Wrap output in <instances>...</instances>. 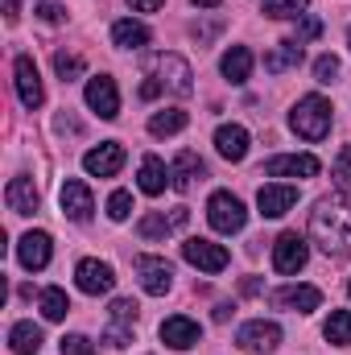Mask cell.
Wrapping results in <instances>:
<instances>
[{
  "mask_svg": "<svg viewBox=\"0 0 351 355\" xmlns=\"http://www.w3.org/2000/svg\"><path fill=\"white\" fill-rule=\"evenodd\" d=\"M310 240L335 257V261H351V198L348 194H327L314 202L310 211Z\"/></svg>",
  "mask_w": 351,
  "mask_h": 355,
  "instance_id": "1",
  "label": "cell"
},
{
  "mask_svg": "<svg viewBox=\"0 0 351 355\" xmlns=\"http://www.w3.org/2000/svg\"><path fill=\"white\" fill-rule=\"evenodd\" d=\"M335 107L323 99V95H302L298 103H293V112H289V128L302 137V141H323L327 132H331V116Z\"/></svg>",
  "mask_w": 351,
  "mask_h": 355,
  "instance_id": "2",
  "label": "cell"
},
{
  "mask_svg": "<svg viewBox=\"0 0 351 355\" xmlns=\"http://www.w3.org/2000/svg\"><path fill=\"white\" fill-rule=\"evenodd\" d=\"M207 223H211L219 236H236V232H244L248 211H244V202H240L232 190H215V194L207 198Z\"/></svg>",
  "mask_w": 351,
  "mask_h": 355,
  "instance_id": "3",
  "label": "cell"
},
{
  "mask_svg": "<svg viewBox=\"0 0 351 355\" xmlns=\"http://www.w3.org/2000/svg\"><path fill=\"white\" fill-rule=\"evenodd\" d=\"M306 261H310V244H306V236H298V232H281L277 244H273V268L285 272V277H293V272L306 268Z\"/></svg>",
  "mask_w": 351,
  "mask_h": 355,
  "instance_id": "4",
  "label": "cell"
},
{
  "mask_svg": "<svg viewBox=\"0 0 351 355\" xmlns=\"http://www.w3.org/2000/svg\"><path fill=\"white\" fill-rule=\"evenodd\" d=\"M83 95H87V107L99 120H116L120 116V91H116V79L112 75H91Z\"/></svg>",
  "mask_w": 351,
  "mask_h": 355,
  "instance_id": "5",
  "label": "cell"
},
{
  "mask_svg": "<svg viewBox=\"0 0 351 355\" xmlns=\"http://www.w3.org/2000/svg\"><path fill=\"white\" fill-rule=\"evenodd\" d=\"M153 71H157V83H162V91H174V95H190V62L182 58V54H157L153 58Z\"/></svg>",
  "mask_w": 351,
  "mask_h": 355,
  "instance_id": "6",
  "label": "cell"
},
{
  "mask_svg": "<svg viewBox=\"0 0 351 355\" xmlns=\"http://www.w3.org/2000/svg\"><path fill=\"white\" fill-rule=\"evenodd\" d=\"M236 343L244 347V352H277L281 347V327L277 322H268V318H252V322H244L240 327V335H236Z\"/></svg>",
  "mask_w": 351,
  "mask_h": 355,
  "instance_id": "7",
  "label": "cell"
},
{
  "mask_svg": "<svg viewBox=\"0 0 351 355\" xmlns=\"http://www.w3.org/2000/svg\"><path fill=\"white\" fill-rule=\"evenodd\" d=\"M182 257H186V265H194L198 272H223L228 268V248L211 244V240H198V236L182 244Z\"/></svg>",
  "mask_w": 351,
  "mask_h": 355,
  "instance_id": "8",
  "label": "cell"
},
{
  "mask_svg": "<svg viewBox=\"0 0 351 355\" xmlns=\"http://www.w3.org/2000/svg\"><path fill=\"white\" fill-rule=\"evenodd\" d=\"M137 281H141L145 293L162 297V293H170V285H174V268H170L166 257H137Z\"/></svg>",
  "mask_w": 351,
  "mask_h": 355,
  "instance_id": "9",
  "label": "cell"
},
{
  "mask_svg": "<svg viewBox=\"0 0 351 355\" xmlns=\"http://www.w3.org/2000/svg\"><path fill=\"white\" fill-rule=\"evenodd\" d=\"M120 166H124V145L120 141H103V145H95V149L83 153V170L91 178H116Z\"/></svg>",
  "mask_w": 351,
  "mask_h": 355,
  "instance_id": "10",
  "label": "cell"
},
{
  "mask_svg": "<svg viewBox=\"0 0 351 355\" xmlns=\"http://www.w3.org/2000/svg\"><path fill=\"white\" fill-rule=\"evenodd\" d=\"M75 285H79L87 297H99V293H108V289L116 285V272H112L108 261L87 257V261H79V265H75Z\"/></svg>",
  "mask_w": 351,
  "mask_h": 355,
  "instance_id": "11",
  "label": "cell"
},
{
  "mask_svg": "<svg viewBox=\"0 0 351 355\" xmlns=\"http://www.w3.org/2000/svg\"><path fill=\"white\" fill-rule=\"evenodd\" d=\"M58 202H62V215L75 219V223H87L91 211H95V198H91L87 182H79V178H67V182H62Z\"/></svg>",
  "mask_w": 351,
  "mask_h": 355,
  "instance_id": "12",
  "label": "cell"
},
{
  "mask_svg": "<svg viewBox=\"0 0 351 355\" xmlns=\"http://www.w3.org/2000/svg\"><path fill=\"white\" fill-rule=\"evenodd\" d=\"M12 75H17V99H21L25 107H42L46 91H42V75H37V62H33L29 54H21V58L12 62Z\"/></svg>",
  "mask_w": 351,
  "mask_h": 355,
  "instance_id": "13",
  "label": "cell"
},
{
  "mask_svg": "<svg viewBox=\"0 0 351 355\" xmlns=\"http://www.w3.org/2000/svg\"><path fill=\"white\" fill-rule=\"evenodd\" d=\"M50 257H54V240H50L46 232H25V236L17 240V261L29 268V272L46 268L50 265Z\"/></svg>",
  "mask_w": 351,
  "mask_h": 355,
  "instance_id": "14",
  "label": "cell"
},
{
  "mask_svg": "<svg viewBox=\"0 0 351 355\" xmlns=\"http://www.w3.org/2000/svg\"><path fill=\"white\" fill-rule=\"evenodd\" d=\"M268 178H314L318 174V157L314 153H277L264 162Z\"/></svg>",
  "mask_w": 351,
  "mask_h": 355,
  "instance_id": "15",
  "label": "cell"
},
{
  "mask_svg": "<svg viewBox=\"0 0 351 355\" xmlns=\"http://www.w3.org/2000/svg\"><path fill=\"white\" fill-rule=\"evenodd\" d=\"M293 202H298V186H289V182H268L257 194V207L264 219H281L285 211H293Z\"/></svg>",
  "mask_w": 351,
  "mask_h": 355,
  "instance_id": "16",
  "label": "cell"
},
{
  "mask_svg": "<svg viewBox=\"0 0 351 355\" xmlns=\"http://www.w3.org/2000/svg\"><path fill=\"white\" fill-rule=\"evenodd\" d=\"M248 145H252V137H248L244 124H219L215 128V153L223 162H244L248 157Z\"/></svg>",
  "mask_w": 351,
  "mask_h": 355,
  "instance_id": "17",
  "label": "cell"
},
{
  "mask_svg": "<svg viewBox=\"0 0 351 355\" xmlns=\"http://www.w3.org/2000/svg\"><path fill=\"white\" fill-rule=\"evenodd\" d=\"M198 339H203V331H198V322L186 318V314H174V318L162 322V343L174 347V352H190Z\"/></svg>",
  "mask_w": 351,
  "mask_h": 355,
  "instance_id": "18",
  "label": "cell"
},
{
  "mask_svg": "<svg viewBox=\"0 0 351 355\" xmlns=\"http://www.w3.org/2000/svg\"><path fill=\"white\" fill-rule=\"evenodd\" d=\"M273 306H281V310H298V314H310V310L323 306V293H318L314 285H285V289L273 293Z\"/></svg>",
  "mask_w": 351,
  "mask_h": 355,
  "instance_id": "19",
  "label": "cell"
},
{
  "mask_svg": "<svg viewBox=\"0 0 351 355\" xmlns=\"http://www.w3.org/2000/svg\"><path fill=\"white\" fill-rule=\"evenodd\" d=\"M137 186H141V194H149V198L166 194V186H170V166H166L157 153H145V157H141V174H137Z\"/></svg>",
  "mask_w": 351,
  "mask_h": 355,
  "instance_id": "20",
  "label": "cell"
},
{
  "mask_svg": "<svg viewBox=\"0 0 351 355\" xmlns=\"http://www.w3.org/2000/svg\"><path fill=\"white\" fill-rule=\"evenodd\" d=\"M207 178V166H203V157L194 153V149H182L174 157V166H170V186L174 190H190L194 182H203Z\"/></svg>",
  "mask_w": 351,
  "mask_h": 355,
  "instance_id": "21",
  "label": "cell"
},
{
  "mask_svg": "<svg viewBox=\"0 0 351 355\" xmlns=\"http://www.w3.org/2000/svg\"><path fill=\"white\" fill-rule=\"evenodd\" d=\"M4 198H8V211L12 215H33L37 211V186H33V178H12L8 182V190H4Z\"/></svg>",
  "mask_w": 351,
  "mask_h": 355,
  "instance_id": "22",
  "label": "cell"
},
{
  "mask_svg": "<svg viewBox=\"0 0 351 355\" xmlns=\"http://www.w3.org/2000/svg\"><path fill=\"white\" fill-rule=\"evenodd\" d=\"M182 223H186V207H178L170 219H166V211H153V215H145V219L137 223V232H141L145 240H166V236H170L174 227H182Z\"/></svg>",
  "mask_w": 351,
  "mask_h": 355,
  "instance_id": "23",
  "label": "cell"
},
{
  "mask_svg": "<svg viewBox=\"0 0 351 355\" xmlns=\"http://www.w3.org/2000/svg\"><path fill=\"white\" fill-rule=\"evenodd\" d=\"M219 71H223L228 83H248V75H252V50L248 46H232L219 58Z\"/></svg>",
  "mask_w": 351,
  "mask_h": 355,
  "instance_id": "24",
  "label": "cell"
},
{
  "mask_svg": "<svg viewBox=\"0 0 351 355\" xmlns=\"http://www.w3.org/2000/svg\"><path fill=\"white\" fill-rule=\"evenodd\" d=\"M112 42H116L120 50H145V46H149V29H145L141 21H132V17H124V21L112 25Z\"/></svg>",
  "mask_w": 351,
  "mask_h": 355,
  "instance_id": "25",
  "label": "cell"
},
{
  "mask_svg": "<svg viewBox=\"0 0 351 355\" xmlns=\"http://www.w3.org/2000/svg\"><path fill=\"white\" fill-rule=\"evenodd\" d=\"M298 62H302V42H293V37H285L273 54H264V71H268V75L298 71Z\"/></svg>",
  "mask_w": 351,
  "mask_h": 355,
  "instance_id": "26",
  "label": "cell"
},
{
  "mask_svg": "<svg viewBox=\"0 0 351 355\" xmlns=\"http://www.w3.org/2000/svg\"><path fill=\"white\" fill-rule=\"evenodd\" d=\"M8 343H12V355H37L42 352V327L17 322V327L8 331Z\"/></svg>",
  "mask_w": 351,
  "mask_h": 355,
  "instance_id": "27",
  "label": "cell"
},
{
  "mask_svg": "<svg viewBox=\"0 0 351 355\" xmlns=\"http://www.w3.org/2000/svg\"><path fill=\"white\" fill-rule=\"evenodd\" d=\"M186 128V112L182 107H162L149 116V137H178Z\"/></svg>",
  "mask_w": 351,
  "mask_h": 355,
  "instance_id": "28",
  "label": "cell"
},
{
  "mask_svg": "<svg viewBox=\"0 0 351 355\" xmlns=\"http://www.w3.org/2000/svg\"><path fill=\"white\" fill-rule=\"evenodd\" d=\"M37 306H42V318L46 322H62L67 314H71V302H67V293L62 289H42V297H37Z\"/></svg>",
  "mask_w": 351,
  "mask_h": 355,
  "instance_id": "29",
  "label": "cell"
},
{
  "mask_svg": "<svg viewBox=\"0 0 351 355\" xmlns=\"http://www.w3.org/2000/svg\"><path fill=\"white\" fill-rule=\"evenodd\" d=\"M323 335H327V343H335V347H351V310H331Z\"/></svg>",
  "mask_w": 351,
  "mask_h": 355,
  "instance_id": "30",
  "label": "cell"
},
{
  "mask_svg": "<svg viewBox=\"0 0 351 355\" xmlns=\"http://www.w3.org/2000/svg\"><path fill=\"white\" fill-rule=\"evenodd\" d=\"M306 4L310 0H264V17H273V21H285V17H306Z\"/></svg>",
  "mask_w": 351,
  "mask_h": 355,
  "instance_id": "31",
  "label": "cell"
},
{
  "mask_svg": "<svg viewBox=\"0 0 351 355\" xmlns=\"http://www.w3.org/2000/svg\"><path fill=\"white\" fill-rule=\"evenodd\" d=\"M331 178H335L339 194H348V198H351V145L339 149V157H335V166H331Z\"/></svg>",
  "mask_w": 351,
  "mask_h": 355,
  "instance_id": "32",
  "label": "cell"
},
{
  "mask_svg": "<svg viewBox=\"0 0 351 355\" xmlns=\"http://www.w3.org/2000/svg\"><path fill=\"white\" fill-rule=\"evenodd\" d=\"M54 71H58L62 83H71V79L83 75V58H79V54H54Z\"/></svg>",
  "mask_w": 351,
  "mask_h": 355,
  "instance_id": "33",
  "label": "cell"
},
{
  "mask_svg": "<svg viewBox=\"0 0 351 355\" xmlns=\"http://www.w3.org/2000/svg\"><path fill=\"white\" fill-rule=\"evenodd\" d=\"M339 79V58L335 54H323V58H314V83H335Z\"/></svg>",
  "mask_w": 351,
  "mask_h": 355,
  "instance_id": "34",
  "label": "cell"
},
{
  "mask_svg": "<svg viewBox=\"0 0 351 355\" xmlns=\"http://www.w3.org/2000/svg\"><path fill=\"white\" fill-rule=\"evenodd\" d=\"M128 215H132V194H128V190H116V194L108 198V219L124 223Z\"/></svg>",
  "mask_w": 351,
  "mask_h": 355,
  "instance_id": "35",
  "label": "cell"
},
{
  "mask_svg": "<svg viewBox=\"0 0 351 355\" xmlns=\"http://www.w3.org/2000/svg\"><path fill=\"white\" fill-rule=\"evenodd\" d=\"M58 352L62 355H95V343H91L87 335H67Z\"/></svg>",
  "mask_w": 351,
  "mask_h": 355,
  "instance_id": "36",
  "label": "cell"
},
{
  "mask_svg": "<svg viewBox=\"0 0 351 355\" xmlns=\"http://www.w3.org/2000/svg\"><path fill=\"white\" fill-rule=\"evenodd\" d=\"M112 322H128V327H132V322H137V302H132V297H116V302H112Z\"/></svg>",
  "mask_w": 351,
  "mask_h": 355,
  "instance_id": "37",
  "label": "cell"
},
{
  "mask_svg": "<svg viewBox=\"0 0 351 355\" xmlns=\"http://www.w3.org/2000/svg\"><path fill=\"white\" fill-rule=\"evenodd\" d=\"M323 33V21H314V17H298V33H293V42H310V37H318Z\"/></svg>",
  "mask_w": 351,
  "mask_h": 355,
  "instance_id": "38",
  "label": "cell"
},
{
  "mask_svg": "<svg viewBox=\"0 0 351 355\" xmlns=\"http://www.w3.org/2000/svg\"><path fill=\"white\" fill-rule=\"evenodd\" d=\"M108 343H112V347H128V343H132V327H128V322H112V327H108Z\"/></svg>",
  "mask_w": 351,
  "mask_h": 355,
  "instance_id": "39",
  "label": "cell"
},
{
  "mask_svg": "<svg viewBox=\"0 0 351 355\" xmlns=\"http://www.w3.org/2000/svg\"><path fill=\"white\" fill-rule=\"evenodd\" d=\"M37 17L46 25H58L62 21V0H37Z\"/></svg>",
  "mask_w": 351,
  "mask_h": 355,
  "instance_id": "40",
  "label": "cell"
},
{
  "mask_svg": "<svg viewBox=\"0 0 351 355\" xmlns=\"http://www.w3.org/2000/svg\"><path fill=\"white\" fill-rule=\"evenodd\" d=\"M162 4H166V0H128V8H132V12H157Z\"/></svg>",
  "mask_w": 351,
  "mask_h": 355,
  "instance_id": "41",
  "label": "cell"
},
{
  "mask_svg": "<svg viewBox=\"0 0 351 355\" xmlns=\"http://www.w3.org/2000/svg\"><path fill=\"white\" fill-rule=\"evenodd\" d=\"M190 4H198V8H219V0H190Z\"/></svg>",
  "mask_w": 351,
  "mask_h": 355,
  "instance_id": "42",
  "label": "cell"
},
{
  "mask_svg": "<svg viewBox=\"0 0 351 355\" xmlns=\"http://www.w3.org/2000/svg\"><path fill=\"white\" fill-rule=\"evenodd\" d=\"M348 46H351V29H348Z\"/></svg>",
  "mask_w": 351,
  "mask_h": 355,
  "instance_id": "43",
  "label": "cell"
},
{
  "mask_svg": "<svg viewBox=\"0 0 351 355\" xmlns=\"http://www.w3.org/2000/svg\"><path fill=\"white\" fill-rule=\"evenodd\" d=\"M348 293H351V281H348Z\"/></svg>",
  "mask_w": 351,
  "mask_h": 355,
  "instance_id": "44",
  "label": "cell"
}]
</instances>
